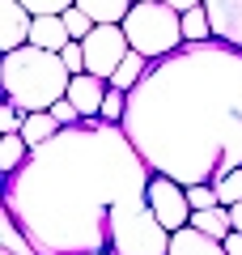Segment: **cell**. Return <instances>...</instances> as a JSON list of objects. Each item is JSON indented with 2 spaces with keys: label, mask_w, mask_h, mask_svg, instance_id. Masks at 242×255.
Masks as SVG:
<instances>
[{
  "label": "cell",
  "mask_w": 242,
  "mask_h": 255,
  "mask_svg": "<svg viewBox=\"0 0 242 255\" xmlns=\"http://www.w3.org/2000/svg\"><path fill=\"white\" fill-rule=\"evenodd\" d=\"M183 38H187V43H208V38H213V21H208L204 4L183 13Z\"/></svg>",
  "instance_id": "cell-18"
},
{
  "label": "cell",
  "mask_w": 242,
  "mask_h": 255,
  "mask_svg": "<svg viewBox=\"0 0 242 255\" xmlns=\"http://www.w3.org/2000/svg\"><path fill=\"white\" fill-rule=\"evenodd\" d=\"M30 9V17H60V13H68L77 0H21Z\"/></svg>",
  "instance_id": "cell-22"
},
{
  "label": "cell",
  "mask_w": 242,
  "mask_h": 255,
  "mask_svg": "<svg viewBox=\"0 0 242 255\" xmlns=\"http://www.w3.org/2000/svg\"><path fill=\"white\" fill-rule=\"evenodd\" d=\"M30 43L43 47V51H64L72 43V34L64 26V17H34L30 21Z\"/></svg>",
  "instance_id": "cell-12"
},
{
  "label": "cell",
  "mask_w": 242,
  "mask_h": 255,
  "mask_svg": "<svg viewBox=\"0 0 242 255\" xmlns=\"http://www.w3.org/2000/svg\"><path fill=\"white\" fill-rule=\"evenodd\" d=\"M60 132V124L51 119V111H30L26 115V124H21V136H26V145L30 149H38V145H47V140Z\"/></svg>",
  "instance_id": "cell-15"
},
{
  "label": "cell",
  "mask_w": 242,
  "mask_h": 255,
  "mask_svg": "<svg viewBox=\"0 0 242 255\" xmlns=\"http://www.w3.org/2000/svg\"><path fill=\"white\" fill-rule=\"evenodd\" d=\"M30 21L34 17L21 0H0V51L4 55L30 43Z\"/></svg>",
  "instance_id": "cell-8"
},
{
  "label": "cell",
  "mask_w": 242,
  "mask_h": 255,
  "mask_svg": "<svg viewBox=\"0 0 242 255\" xmlns=\"http://www.w3.org/2000/svg\"><path fill=\"white\" fill-rule=\"evenodd\" d=\"M119 128L153 174L183 187L242 170V51L208 38L153 60Z\"/></svg>",
  "instance_id": "cell-2"
},
{
  "label": "cell",
  "mask_w": 242,
  "mask_h": 255,
  "mask_svg": "<svg viewBox=\"0 0 242 255\" xmlns=\"http://www.w3.org/2000/svg\"><path fill=\"white\" fill-rule=\"evenodd\" d=\"M51 119H55L60 128H77V124H85V119H81V111L72 107V98H60V102H55V107H51Z\"/></svg>",
  "instance_id": "cell-24"
},
{
  "label": "cell",
  "mask_w": 242,
  "mask_h": 255,
  "mask_svg": "<svg viewBox=\"0 0 242 255\" xmlns=\"http://www.w3.org/2000/svg\"><path fill=\"white\" fill-rule=\"evenodd\" d=\"M217 187V200L225 204V209H234V204H242V170H234V174H225L221 183H213Z\"/></svg>",
  "instance_id": "cell-20"
},
{
  "label": "cell",
  "mask_w": 242,
  "mask_h": 255,
  "mask_svg": "<svg viewBox=\"0 0 242 255\" xmlns=\"http://www.w3.org/2000/svg\"><path fill=\"white\" fill-rule=\"evenodd\" d=\"M0 85H4V98L30 115V111H51L60 98H68L72 73L64 68L60 51L26 43L0 60Z\"/></svg>",
  "instance_id": "cell-3"
},
{
  "label": "cell",
  "mask_w": 242,
  "mask_h": 255,
  "mask_svg": "<svg viewBox=\"0 0 242 255\" xmlns=\"http://www.w3.org/2000/svg\"><path fill=\"white\" fill-rule=\"evenodd\" d=\"M170 230L149 209V196L132 204H119L111 213V251L119 255H170Z\"/></svg>",
  "instance_id": "cell-5"
},
{
  "label": "cell",
  "mask_w": 242,
  "mask_h": 255,
  "mask_svg": "<svg viewBox=\"0 0 242 255\" xmlns=\"http://www.w3.org/2000/svg\"><path fill=\"white\" fill-rule=\"evenodd\" d=\"M81 47H85V73L102 77L107 85H111V77L119 73V64L127 60V51H132L123 26H94L90 38H81Z\"/></svg>",
  "instance_id": "cell-6"
},
{
  "label": "cell",
  "mask_w": 242,
  "mask_h": 255,
  "mask_svg": "<svg viewBox=\"0 0 242 255\" xmlns=\"http://www.w3.org/2000/svg\"><path fill=\"white\" fill-rule=\"evenodd\" d=\"M107 90H111V85L102 81V77L77 73V77H72V85H68V98H72V107L81 111V119H98V115H102V98H107Z\"/></svg>",
  "instance_id": "cell-10"
},
{
  "label": "cell",
  "mask_w": 242,
  "mask_h": 255,
  "mask_svg": "<svg viewBox=\"0 0 242 255\" xmlns=\"http://www.w3.org/2000/svg\"><path fill=\"white\" fill-rule=\"evenodd\" d=\"M230 217H234V230L242 234V204H234V209H230Z\"/></svg>",
  "instance_id": "cell-28"
},
{
  "label": "cell",
  "mask_w": 242,
  "mask_h": 255,
  "mask_svg": "<svg viewBox=\"0 0 242 255\" xmlns=\"http://www.w3.org/2000/svg\"><path fill=\"white\" fill-rule=\"evenodd\" d=\"M187 204H191V213H196V209H217L221 200H217L213 183H200V187H187Z\"/></svg>",
  "instance_id": "cell-23"
},
{
  "label": "cell",
  "mask_w": 242,
  "mask_h": 255,
  "mask_svg": "<svg viewBox=\"0 0 242 255\" xmlns=\"http://www.w3.org/2000/svg\"><path fill=\"white\" fill-rule=\"evenodd\" d=\"M136 4H144V0H136Z\"/></svg>",
  "instance_id": "cell-30"
},
{
  "label": "cell",
  "mask_w": 242,
  "mask_h": 255,
  "mask_svg": "<svg viewBox=\"0 0 242 255\" xmlns=\"http://www.w3.org/2000/svg\"><path fill=\"white\" fill-rule=\"evenodd\" d=\"M136 0H77V9H85L94 17V26H123V17L132 13Z\"/></svg>",
  "instance_id": "cell-13"
},
{
  "label": "cell",
  "mask_w": 242,
  "mask_h": 255,
  "mask_svg": "<svg viewBox=\"0 0 242 255\" xmlns=\"http://www.w3.org/2000/svg\"><path fill=\"white\" fill-rule=\"evenodd\" d=\"M144 73H149V60H144L140 51H127V60L119 64V73L111 77V85L127 94V90H136V85H140V77H144Z\"/></svg>",
  "instance_id": "cell-17"
},
{
  "label": "cell",
  "mask_w": 242,
  "mask_h": 255,
  "mask_svg": "<svg viewBox=\"0 0 242 255\" xmlns=\"http://www.w3.org/2000/svg\"><path fill=\"white\" fill-rule=\"evenodd\" d=\"M26 157H30V145H26V136H21V132L0 136V170H4V174L21 170V166H26Z\"/></svg>",
  "instance_id": "cell-16"
},
{
  "label": "cell",
  "mask_w": 242,
  "mask_h": 255,
  "mask_svg": "<svg viewBox=\"0 0 242 255\" xmlns=\"http://www.w3.org/2000/svg\"><path fill=\"white\" fill-rule=\"evenodd\" d=\"M149 209H153V217L170 230V234H179L183 226H191L187 187L174 183V179H166V174H153V183H149Z\"/></svg>",
  "instance_id": "cell-7"
},
{
  "label": "cell",
  "mask_w": 242,
  "mask_h": 255,
  "mask_svg": "<svg viewBox=\"0 0 242 255\" xmlns=\"http://www.w3.org/2000/svg\"><path fill=\"white\" fill-rule=\"evenodd\" d=\"M170 255H225V243L200 234L196 226H183L179 234L170 238Z\"/></svg>",
  "instance_id": "cell-11"
},
{
  "label": "cell",
  "mask_w": 242,
  "mask_h": 255,
  "mask_svg": "<svg viewBox=\"0 0 242 255\" xmlns=\"http://www.w3.org/2000/svg\"><path fill=\"white\" fill-rule=\"evenodd\" d=\"M166 4H170L174 13H187V9H200V4H204V0H166Z\"/></svg>",
  "instance_id": "cell-27"
},
{
  "label": "cell",
  "mask_w": 242,
  "mask_h": 255,
  "mask_svg": "<svg viewBox=\"0 0 242 255\" xmlns=\"http://www.w3.org/2000/svg\"><path fill=\"white\" fill-rule=\"evenodd\" d=\"M153 170L119 124L85 119L4 174V213L38 255L111 251V213L149 196Z\"/></svg>",
  "instance_id": "cell-1"
},
{
  "label": "cell",
  "mask_w": 242,
  "mask_h": 255,
  "mask_svg": "<svg viewBox=\"0 0 242 255\" xmlns=\"http://www.w3.org/2000/svg\"><path fill=\"white\" fill-rule=\"evenodd\" d=\"M60 17H64V26H68V34L77 38V43H81V38H90V30H94V17H90L85 9H77V4H72L68 13H60Z\"/></svg>",
  "instance_id": "cell-21"
},
{
  "label": "cell",
  "mask_w": 242,
  "mask_h": 255,
  "mask_svg": "<svg viewBox=\"0 0 242 255\" xmlns=\"http://www.w3.org/2000/svg\"><path fill=\"white\" fill-rule=\"evenodd\" d=\"M191 226H196L200 234L221 238V243H225V234L234 230V217H230V209H225V204H217V209H196V213H191Z\"/></svg>",
  "instance_id": "cell-14"
},
{
  "label": "cell",
  "mask_w": 242,
  "mask_h": 255,
  "mask_svg": "<svg viewBox=\"0 0 242 255\" xmlns=\"http://www.w3.org/2000/svg\"><path fill=\"white\" fill-rule=\"evenodd\" d=\"M123 34L132 43V51H140L144 60H166L170 51H179L183 38V13H174L166 0H144L132 4V13L123 17Z\"/></svg>",
  "instance_id": "cell-4"
},
{
  "label": "cell",
  "mask_w": 242,
  "mask_h": 255,
  "mask_svg": "<svg viewBox=\"0 0 242 255\" xmlns=\"http://www.w3.org/2000/svg\"><path fill=\"white\" fill-rule=\"evenodd\" d=\"M94 255H119V251H94Z\"/></svg>",
  "instance_id": "cell-29"
},
{
  "label": "cell",
  "mask_w": 242,
  "mask_h": 255,
  "mask_svg": "<svg viewBox=\"0 0 242 255\" xmlns=\"http://www.w3.org/2000/svg\"><path fill=\"white\" fill-rule=\"evenodd\" d=\"M123 115H127V94L111 85L107 98H102V115L98 119H107V124H123Z\"/></svg>",
  "instance_id": "cell-19"
},
{
  "label": "cell",
  "mask_w": 242,
  "mask_h": 255,
  "mask_svg": "<svg viewBox=\"0 0 242 255\" xmlns=\"http://www.w3.org/2000/svg\"><path fill=\"white\" fill-rule=\"evenodd\" d=\"M60 60H64V68H68L72 77H77V73H85V47H81L77 38H72V43L60 51Z\"/></svg>",
  "instance_id": "cell-25"
},
{
  "label": "cell",
  "mask_w": 242,
  "mask_h": 255,
  "mask_svg": "<svg viewBox=\"0 0 242 255\" xmlns=\"http://www.w3.org/2000/svg\"><path fill=\"white\" fill-rule=\"evenodd\" d=\"M225 255H242V234H238V230L225 234Z\"/></svg>",
  "instance_id": "cell-26"
},
{
  "label": "cell",
  "mask_w": 242,
  "mask_h": 255,
  "mask_svg": "<svg viewBox=\"0 0 242 255\" xmlns=\"http://www.w3.org/2000/svg\"><path fill=\"white\" fill-rule=\"evenodd\" d=\"M0 255H9V251H0Z\"/></svg>",
  "instance_id": "cell-31"
},
{
  "label": "cell",
  "mask_w": 242,
  "mask_h": 255,
  "mask_svg": "<svg viewBox=\"0 0 242 255\" xmlns=\"http://www.w3.org/2000/svg\"><path fill=\"white\" fill-rule=\"evenodd\" d=\"M204 9L217 43H230L242 51V0H204Z\"/></svg>",
  "instance_id": "cell-9"
}]
</instances>
